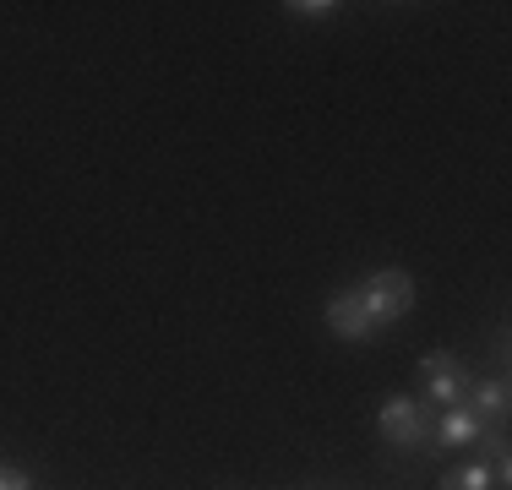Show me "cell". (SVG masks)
I'll return each instance as SVG.
<instances>
[{
    "instance_id": "obj_1",
    "label": "cell",
    "mask_w": 512,
    "mask_h": 490,
    "mask_svg": "<svg viewBox=\"0 0 512 490\" xmlns=\"http://www.w3.org/2000/svg\"><path fill=\"white\" fill-rule=\"evenodd\" d=\"M355 294H360L365 311H371L376 327H398L414 311V300H420V294H414V278L404 267H376V273H365L355 284Z\"/></svg>"
},
{
    "instance_id": "obj_2",
    "label": "cell",
    "mask_w": 512,
    "mask_h": 490,
    "mask_svg": "<svg viewBox=\"0 0 512 490\" xmlns=\"http://www.w3.org/2000/svg\"><path fill=\"white\" fill-rule=\"evenodd\" d=\"M376 431L393 452H414L431 441V409H425L414 392H387L382 409H376Z\"/></svg>"
},
{
    "instance_id": "obj_3",
    "label": "cell",
    "mask_w": 512,
    "mask_h": 490,
    "mask_svg": "<svg viewBox=\"0 0 512 490\" xmlns=\"http://www.w3.org/2000/svg\"><path fill=\"white\" fill-rule=\"evenodd\" d=\"M463 392H469V371L453 349H431L420 360V403H436V409H458Z\"/></svg>"
},
{
    "instance_id": "obj_4",
    "label": "cell",
    "mask_w": 512,
    "mask_h": 490,
    "mask_svg": "<svg viewBox=\"0 0 512 490\" xmlns=\"http://www.w3.org/2000/svg\"><path fill=\"white\" fill-rule=\"evenodd\" d=\"M322 322H327V333L333 338H344V343H371L382 327L371 322V311L360 305V294L355 289H338V294H327V305H322Z\"/></svg>"
},
{
    "instance_id": "obj_5",
    "label": "cell",
    "mask_w": 512,
    "mask_h": 490,
    "mask_svg": "<svg viewBox=\"0 0 512 490\" xmlns=\"http://www.w3.org/2000/svg\"><path fill=\"white\" fill-rule=\"evenodd\" d=\"M463 409L485 425V431H502L507 425V409H512V387L507 376H469V392H463Z\"/></svg>"
},
{
    "instance_id": "obj_6",
    "label": "cell",
    "mask_w": 512,
    "mask_h": 490,
    "mask_svg": "<svg viewBox=\"0 0 512 490\" xmlns=\"http://www.w3.org/2000/svg\"><path fill=\"white\" fill-rule=\"evenodd\" d=\"M485 436H491V431H485V425L474 420V414L463 409V403H458V409H442V414L431 420V441H436V452H453V447H480Z\"/></svg>"
},
{
    "instance_id": "obj_7",
    "label": "cell",
    "mask_w": 512,
    "mask_h": 490,
    "mask_svg": "<svg viewBox=\"0 0 512 490\" xmlns=\"http://www.w3.org/2000/svg\"><path fill=\"white\" fill-rule=\"evenodd\" d=\"M436 490H496L491 463H463V469L442 474V480H436Z\"/></svg>"
},
{
    "instance_id": "obj_8",
    "label": "cell",
    "mask_w": 512,
    "mask_h": 490,
    "mask_svg": "<svg viewBox=\"0 0 512 490\" xmlns=\"http://www.w3.org/2000/svg\"><path fill=\"white\" fill-rule=\"evenodd\" d=\"M284 11H289L295 22H333L344 6H338V0H289Z\"/></svg>"
},
{
    "instance_id": "obj_9",
    "label": "cell",
    "mask_w": 512,
    "mask_h": 490,
    "mask_svg": "<svg viewBox=\"0 0 512 490\" xmlns=\"http://www.w3.org/2000/svg\"><path fill=\"white\" fill-rule=\"evenodd\" d=\"M0 490H33V480L22 469H11V463H0Z\"/></svg>"
}]
</instances>
